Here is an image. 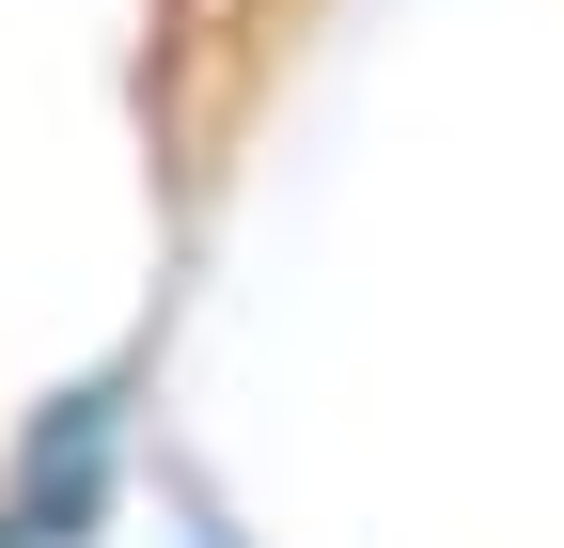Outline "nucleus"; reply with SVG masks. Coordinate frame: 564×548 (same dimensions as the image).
<instances>
[{
    "label": "nucleus",
    "instance_id": "nucleus-1",
    "mask_svg": "<svg viewBox=\"0 0 564 548\" xmlns=\"http://www.w3.org/2000/svg\"><path fill=\"white\" fill-rule=\"evenodd\" d=\"M204 548H236V533H204Z\"/></svg>",
    "mask_w": 564,
    "mask_h": 548
}]
</instances>
